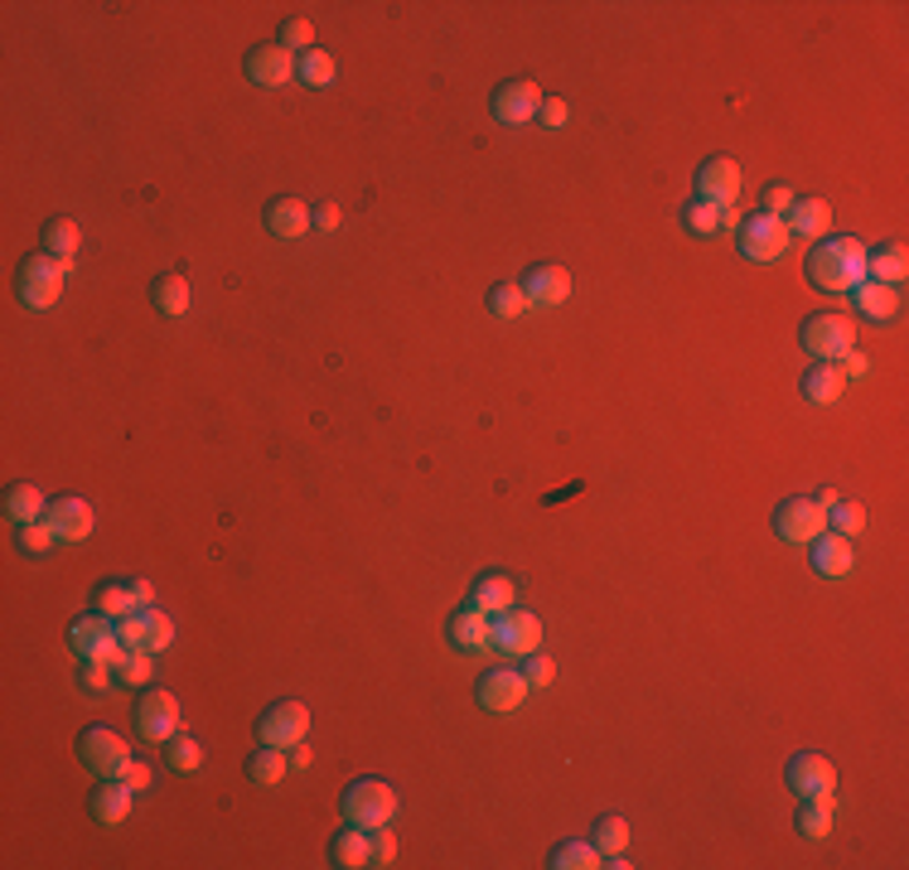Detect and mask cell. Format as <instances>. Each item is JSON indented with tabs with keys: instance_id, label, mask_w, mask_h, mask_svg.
<instances>
[{
	"instance_id": "2",
	"label": "cell",
	"mask_w": 909,
	"mask_h": 870,
	"mask_svg": "<svg viewBox=\"0 0 909 870\" xmlns=\"http://www.w3.org/2000/svg\"><path fill=\"white\" fill-rule=\"evenodd\" d=\"M69 276H73V262H59L53 252H30L16 272V296L24 310H49V305H59Z\"/></svg>"
},
{
	"instance_id": "23",
	"label": "cell",
	"mask_w": 909,
	"mask_h": 870,
	"mask_svg": "<svg viewBox=\"0 0 909 870\" xmlns=\"http://www.w3.org/2000/svg\"><path fill=\"white\" fill-rule=\"evenodd\" d=\"M131 788L122 779H102L98 788L88 794V812H92V822L98 827H122L131 818Z\"/></svg>"
},
{
	"instance_id": "48",
	"label": "cell",
	"mask_w": 909,
	"mask_h": 870,
	"mask_svg": "<svg viewBox=\"0 0 909 870\" xmlns=\"http://www.w3.org/2000/svg\"><path fill=\"white\" fill-rule=\"evenodd\" d=\"M523 673H528V682H532V687H552V682H556V663L547 658V653H532Z\"/></svg>"
},
{
	"instance_id": "50",
	"label": "cell",
	"mask_w": 909,
	"mask_h": 870,
	"mask_svg": "<svg viewBox=\"0 0 909 870\" xmlns=\"http://www.w3.org/2000/svg\"><path fill=\"white\" fill-rule=\"evenodd\" d=\"M392 861H397V837L387 827H378L372 832V866H392Z\"/></svg>"
},
{
	"instance_id": "16",
	"label": "cell",
	"mask_w": 909,
	"mask_h": 870,
	"mask_svg": "<svg viewBox=\"0 0 909 870\" xmlns=\"http://www.w3.org/2000/svg\"><path fill=\"white\" fill-rule=\"evenodd\" d=\"M518 286H523L528 305H542V310H556L561 300H571V272L566 266H556V262L528 266V276L518 280Z\"/></svg>"
},
{
	"instance_id": "34",
	"label": "cell",
	"mask_w": 909,
	"mask_h": 870,
	"mask_svg": "<svg viewBox=\"0 0 909 870\" xmlns=\"http://www.w3.org/2000/svg\"><path fill=\"white\" fill-rule=\"evenodd\" d=\"M334 73H339V63H334V53H329V49H305L300 59H296V78H300V88L325 92V88L334 83Z\"/></svg>"
},
{
	"instance_id": "45",
	"label": "cell",
	"mask_w": 909,
	"mask_h": 870,
	"mask_svg": "<svg viewBox=\"0 0 909 870\" xmlns=\"http://www.w3.org/2000/svg\"><path fill=\"white\" fill-rule=\"evenodd\" d=\"M682 223L692 227V233H702V237H712L716 227H721V208H712V204H702V198H692L687 208H682Z\"/></svg>"
},
{
	"instance_id": "7",
	"label": "cell",
	"mask_w": 909,
	"mask_h": 870,
	"mask_svg": "<svg viewBox=\"0 0 909 870\" xmlns=\"http://www.w3.org/2000/svg\"><path fill=\"white\" fill-rule=\"evenodd\" d=\"M542 648V620L532 610H503L493 614V638L489 653H503V658H532Z\"/></svg>"
},
{
	"instance_id": "11",
	"label": "cell",
	"mask_w": 909,
	"mask_h": 870,
	"mask_svg": "<svg viewBox=\"0 0 909 870\" xmlns=\"http://www.w3.org/2000/svg\"><path fill=\"white\" fill-rule=\"evenodd\" d=\"M528 692H532V682H528V673H518V667H489V673L474 682V702L484 706L489 716L518 712V706L528 702Z\"/></svg>"
},
{
	"instance_id": "29",
	"label": "cell",
	"mask_w": 909,
	"mask_h": 870,
	"mask_svg": "<svg viewBox=\"0 0 909 870\" xmlns=\"http://www.w3.org/2000/svg\"><path fill=\"white\" fill-rule=\"evenodd\" d=\"M841 392H847V378H841L837 364H813L804 372V397L813 407H833V401H841Z\"/></svg>"
},
{
	"instance_id": "22",
	"label": "cell",
	"mask_w": 909,
	"mask_h": 870,
	"mask_svg": "<svg viewBox=\"0 0 909 870\" xmlns=\"http://www.w3.org/2000/svg\"><path fill=\"white\" fill-rule=\"evenodd\" d=\"M788 237H804V243H823L827 227H833V204L827 198H794V208L784 213Z\"/></svg>"
},
{
	"instance_id": "39",
	"label": "cell",
	"mask_w": 909,
	"mask_h": 870,
	"mask_svg": "<svg viewBox=\"0 0 909 870\" xmlns=\"http://www.w3.org/2000/svg\"><path fill=\"white\" fill-rule=\"evenodd\" d=\"M489 315L493 319H518V315H523L528 310V296H523V286H518V280H503V286H493L489 290Z\"/></svg>"
},
{
	"instance_id": "44",
	"label": "cell",
	"mask_w": 909,
	"mask_h": 870,
	"mask_svg": "<svg viewBox=\"0 0 909 870\" xmlns=\"http://www.w3.org/2000/svg\"><path fill=\"white\" fill-rule=\"evenodd\" d=\"M280 49H290V53H305V49H315V24L310 20H300V16H290L286 24H280V39H276Z\"/></svg>"
},
{
	"instance_id": "49",
	"label": "cell",
	"mask_w": 909,
	"mask_h": 870,
	"mask_svg": "<svg viewBox=\"0 0 909 870\" xmlns=\"http://www.w3.org/2000/svg\"><path fill=\"white\" fill-rule=\"evenodd\" d=\"M538 126H542V131H561V126H566V102H561V98H542Z\"/></svg>"
},
{
	"instance_id": "25",
	"label": "cell",
	"mask_w": 909,
	"mask_h": 870,
	"mask_svg": "<svg viewBox=\"0 0 909 870\" xmlns=\"http://www.w3.org/2000/svg\"><path fill=\"white\" fill-rule=\"evenodd\" d=\"M329 866H339V870H364V866H372V832H364V827H344V832H334V841H329Z\"/></svg>"
},
{
	"instance_id": "28",
	"label": "cell",
	"mask_w": 909,
	"mask_h": 870,
	"mask_svg": "<svg viewBox=\"0 0 909 870\" xmlns=\"http://www.w3.org/2000/svg\"><path fill=\"white\" fill-rule=\"evenodd\" d=\"M286 769H290V759H286V749H276V745H257L243 765L247 784H257V788H276L286 779Z\"/></svg>"
},
{
	"instance_id": "3",
	"label": "cell",
	"mask_w": 909,
	"mask_h": 870,
	"mask_svg": "<svg viewBox=\"0 0 909 870\" xmlns=\"http://www.w3.org/2000/svg\"><path fill=\"white\" fill-rule=\"evenodd\" d=\"M339 808H344V822L349 827L378 832V827H387L397 818V794H392V784H382V779H354L344 788Z\"/></svg>"
},
{
	"instance_id": "4",
	"label": "cell",
	"mask_w": 909,
	"mask_h": 870,
	"mask_svg": "<svg viewBox=\"0 0 909 870\" xmlns=\"http://www.w3.org/2000/svg\"><path fill=\"white\" fill-rule=\"evenodd\" d=\"M69 648L78 663H112L122 658V638H116V620H106V614H78V620L69 624Z\"/></svg>"
},
{
	"instance_id": "38",
	"label": "cell",
	"mask_w": 909,
	"mask_h": 870,
	"mask_svg": "<svg viewBox=\"0 0 909 870\" xmlns=\"http://www.w3.org/2000/svg\"><path fill=\"white\" fill-rule=\"evenodd\" d=\"M170 644H175V620H170V614H160L155 605L141 610V648L165 653Z\"/></svg>"
},
{
	"instance_id": "10",
	"label": "cell",
	"mask_w": 909,
	"mask_h": 870,
	"mask_svg": "<svg viewBox=\"0 0 909 870\" xmlns=\"http://www.w3.org/2000/svg\"><path fill=\"white\" fill-rule=\"evenodd\" d=\"M305 735H310V706H305V702H272L257 716V745L296 749Z\"/></svg>"
},
{
	"instance_id": "15",
	"label": "cell",
	"mask_w": 909,
	"mask_h": 870,
	"mask_svg": "<svg viewBox=\"0 0 909 870\" xmlns=\"http://www.w3.org/2000/svg\"><path fill=\"white\" fill-rule=\"evenodd\" d=\"M741 165H735L731 155H712L706 165L697 170V198L712 208H735V198H741Z\"/></svg>"
},
{
	"instance_id": "24",
	"label": "cell",
	"mask_w": 909,
	"mask_h": 870,
	"mask_svg": "<svg viewBox=\"0 0 909 870\" xmlns=\"http://www.w3.org/2000/svg\"><path fill=\"white\" fill-rule=\"evenodd\" d=\"M513 600H518V581L503 571H484L470 585V605L479 614H503V610H513Z\"/></svg>"
},
{
	"instance_id": "26",
	"label": "cell",
	"mask_w": 909,
	"mask_h": 870,
	"mask_svg": "<svg viewBox=\"0 0 909 870\" xmlns=\"http://www.w3.org/2000/svg\"><path fill=\"white\" fill-rule=\"evenodd\" d=\"M851 305H857V315L876 319V325H886V319H895V310H900V290H895V286H880V280H861V286L851 290Z\"/></svg>"
},
{
	"instance_id": "18",
	"label": "cell",
	"mask_w": 909,
	"mask_h": 870,
	"mask_svg": "<svg viewBox=\"0 0 909 870\" xmlns=\"http://www.w3.org/2000/svg\"><path fill=\"white\" fill-rule=\"evenodd\" d=\"M243 69L257 88H286L290 78H296V53L280 49V44H257V49H247Z\"/></svg>"
},
{
	"instance_id": "37",
	"label": "cell",
	"mask_w": 909,
	"mask_h": 870,
	"mask_svg": "<svg viewBox=\"0 0 909 870\" xmlns=\"http://www.w3.org/2000/svg\"><path fill=\"white\" fill-rule=\"evenodd\" d=\"M92 610L106 614V620H126V614H136V600H131L126 581H102L92 591Z\"/></svg>"
},
{
	"instance_id": "43",
	"label": "cell",
	"mask_w": 909,
	"mask_h": 870,
	"mask_svg": "<svg viewBox=\"0 0 909 870\" xmlns=\"http://www.w3.org/2000/svg\"><path fill=\"white\" fill-rule=\"evenodd\" d=\"M53 542H59V532H53L44 518H39V522H24V528H20V552H24V556H44Z\"/></svg>"
},
{
	"instance_id": "12",
	"label": "cell",
	"mask_w": 909,
	"mask_h": 870,
	"mask_svg": "<svg viewBox=\"0 0 909 870\" xmlns=\"http://www.w3.org/2000/svg\"><path fill=\"white\" fill-rule=\"evenodd\" d=\"M547 92L532 83V78H508V83L493 88V122H503V126H528V122H538V106H542Z\"/></svg>"
},
{
	"instance_id": "31",
	"label": "cell",
	"mask_w": 909,
	"mask_h": 870,
	"mask_svg": "<svg viewBox=\"0 0 909 870\" xmlns=\"http://www.w3.org/2000/svg\"><path fill=\"white\" fill-rule=\"evenodd\" d=\"M39 243H44V252H53L59 262H73V257H78V247H83V227L59 213V218H49V223H44Z\"/></svg>"
},
{
	"instance_id": "41",
	"label": "cell",
	"mask_w": 909,
	"mask_h": 870,
	"mask_svg": "<svg viewBox=\"0 0 909 870\" xmlns=\"http://www.w3.org/2000/svg\"><path fill=\"white\" fill-rule=\"evenodd\" d=\"M591 841H595L600 856H624V851H630V827H624V818H614V812H610V818L595 822Z\"/></svg>"
},
{
	"instance_id": "42",
	"label": "cell",
	"mask_w": 909,
	"mask_h": 870,
	"mask_svg": "<svg viewBox=\"0 0 909 870\" xmlns=\"http://www.w3.org/2000/svg\"><path fill=\"white\" fill-rule=\"evenodd\" d=\"M827 522H833V532H841V538H857V532L866 528V508L857 499H841L833 513H827Z\"/></svg>"
},
{
	"instance_id": "30",
	"label": "cell",
	"mask_w": 909,
	"mask_h": 870,
	"mask_svg": "<svg viewBox=\"0 0 909 870\" xmlns=\"http://www.w3.org/2000/svg\"><path fill=\"white\" fill-rule=\"evenodd\" d=\"M190 300H194V290H190V280H184V272H165L151 286V305L160 315H170V319L190 310Z\"/></svg>"
},
{
	"instance_id": "21",
	"label": "cell",
	"mask_w": 909,
	"mask_h": 870,
	"mask_svg": "<svg viewBox=\"0 0 909 870\" xmlns=\"http://www.w3.org/2000/svg\"><path fill=\"white\" fill-rule=\"evenodd\" d=\"M446 638L460 653H489V638H493V614H479L474 605L455 610L450 624H446Z\"/></svg>"
},
{
	"instance_id": "56",
	"label": "cell",
	"mask_w": 909,
	"mask_h": 870,
	"mask_svg": "<svg viewBox=\"0 0 909 870\" xmlns=\"http://www.w3.org/2000/svg\"><path fill=\"white\" fill-rule=\"evenodd\" d=\"M290 765H296V769H305V765H310V749H305V740H300L296 749H290Z\"/></svg>"
},
{
	"instance_id": "46",
	"label": "cell",
	"mask_w": 909,
	"mask_h": 870,
	"mask_svg": "<svg viewBox=\"0 0 909 870\" xmlns=\"http://www.w3.org/2000/svg\"><path fill=\"white\" fill-rule=\"evenodd\" d=\"M112 682H116L112 663H83V667H78V687H83V692H106Z\"/></svg>"
},
{
	"instance_id": "35",
	"label": "cell",
	"mask_w": 909,
	"mask_h": 870,
	"mask_svg": "<svg viewBox=\"0 0 909 870\" xmlns=\"http://www.w3.org/2000/svg\"><path fill=\"white\" fill-rule=\"evenodd\" d=\"M833 802L837 798H804V802H798V818H794L798 837L823 841L827 832H833Z\"/></svg>"
},
{
	"instance_id": "5",
	"label": "cell",
	"mask_w": 909,
	"mask_h": 870,
	"mask_svg": "<svg viewBox=\"0 0 909 870\" xmlns=\"http://www.w3.org/2000/svg\"><path fill=\"white\" fill-rule=\"evenodd\" d=\"M798 339H804V348L818 358V364H837L847 348H857V325H851L847 315H837V310H818V315L804 319Z\"/></svg>"
},
{
	"instance_id": "17",
	"label": "cell",
	"mask_w": 909,
	"mask_h": 870,
	"mask_svg": "<svg viewBox=\"0 0 909 870\" xmlns=\"http://www.w3.org/2000/svg\"><path fill=\"white\" fill-rule=\"evenodd\" d=\"M310 227H315V208L305 204V198L280 194V198H272V204H266V233L280 237V243H300Z\"/></svg>"
},
{
	"instance_id": "1",
	"label": "cell",
	"mask_w": 909,
	"mask_h": 870,
	"mask_svg": "<svg viewBox=\"0 0 909 870\" xmlns=\"http://www.w3.org/2000/svg\"><path fill=\"white\" fill-rule=\"evenodd\" d=\"M866 252L861 237H823L808 252V280L823 296H851L866 280Z\"/></svg>"
},
{
	"instance_id": "40",
	"label": "cell",
	"mask_w": 909,
	"mask_h": 870,
	"mask_svg": "<svg viewBox=\"0 0 909 870\" xmlns=\"http://www.w3.org/2000/svg\"><path fill=\"white\" fill-rule=\"evenodd\" d=\"M165 765L175 774H194L204 765V745H198L194 735H175V740H165Z\"/></svg>"
},
{
	"instance_id": "47",
	"label": "cell",
	"mask_w": 909,
	"mask_h": 870,
	"mask_svg": "<svg viewBox=\"0 0 909 870\" xmlns=\"http://www.w3.org/2000/svg\"><path fill=\"white\" fill-rule=\"evenodd\" d=\"M794 190H788V184H765V208H759V213H774V218H784V213L788 208H794Z\"/></svg>"
},
{
	"instance_id": "8",
	"label": "cell",
	"mask_w": 909,
	"mask_h": 870,
	"mask_svg": "<svg viewBox=\"0 0 909 870\" xmlns=\"http://www.w3.org/2000/svg\"><path fill=\"white\" fill-rule=\"evenodd\" d=\"M788 227L784 218H774V213H750L741 227H735V247H741L745 262H779L788 252Z\"/></svg>"
},
{
	"instance_id": "33",
	"label": "cell",
	"mask_w": 909,
	"mask_h": 870,
	"mask_svg": "<svg viewBox=\"0 0 909 870\" xmlns=\"http://www.w3.org/2000/svg\"><path fill=\"white\" fill-rule=\"evenodd\" d=\"M547 866L552 870H600L605 856L595 851V841H556L552 856H547Z\"/></svg>"
},
{
	"instance_id": "53",
	"label": "cell",
	"mask_w": 909,
	"mask_h": 870,
	"mask_svg": "<svg viewBox=\"0 0 909 870\" xmlns=\"http://www.w3.org/2000/svg\"><path fill=\"white\" fill-rule=\"evenodd\" d=\"M339 223H344L339 204H319V208H315V227H319V233H334Z\"/></svg>"
},
{
	"instance_id": "6",
	"label": "cell",
	"mask_w": 909,
	"mask_h": 870,
	"mask_svg": "<svg viewBox=\"0 0 909 870\" xmlns=\"http://www.w3.org/2000/svg\"><path fill=\"white\" fill-rule=\"evenodd\" d=\"M131 726H136V735L145 745L175 740V735H180V702H175V692L145 687L141 702H136V712H131Z\"/></svg>"
},
{
	"instance_id": "19",
	"label": "cell",
	"mask_w": 909,
	"mask_h": 870,
	"mask_svg": "<svg viewBox=\"0 0 909 870\" xmlns=\"http://www.w3.org/2000/svg\"><path fill=\"white\" fill-rule=\"evenodd\" d=\"M44 522L53 532H59V542H88L92 528H98V518H92V503L78 499V493H63V499L49 503Z\"/></svg>"
},
{
	"instance_id": "54",
	"label": "cell",
	"mask_w": 909,
	"mask_h": 870,
	"mask_svg": "<svg viewBox=\"0 0 909 870\" xmlns=\"http://www.w3.org/2000/svg\"><path fill=\"white\" fill-rule=\"evenodd\" d=\"M126 591H131V600H136V610H151V605H155V585H151V581H126Z\"/></svg>"
},
{
	"instance_id": "14",
	"label": "cell",
	"mask_w": 909,
	"mask_h": 870,
	"mask_svg": "<svg viewBox=\"0 0 909 870\" xmlns=\"http://www.w3.org/2000/svg\"><path fill=\"white\" fill-rule=\"evenodd\" d=\"M788 788H794L798 798H837V765L827 755H813V749H804V755L788 759Z\"/></svg>"
},
{
	"instance_id": "13",
	"label": "cell",
	"mask_w": 909,
	"mask_h": 870,
	"mask_svg": "<svg viewBox=\"0 0 909 870\" xmlns=\"http://www.w3.org/2000/svg\"><path fill=\"white\" fill-rule=\"evenodd\" d=\"M818 532H827V513L813 499H784L774 508V538L788 546H808Z\"/></svg>"
},
{
	"instance_id": "52",
	"label": "cell",
	"mask_w": 909,
	"mask_h": 870,
	"mask_svg": "<svg viewBox=\"0 0 909 870\" xmlns=\"http://www.w3.org/2000/svg\"><path fill=\"white\" fill-rule=\"evenodd\" d=\"M116 779H122V784L131 788V794H145V788H151V769H145V765H136V759H131V765H126L122 774H116Z\"/></svg>"
},
{
	"instance_id": "9",
	"label": "cell",
	"mask_w": 909,
	"mask_h": 870,
	"mask_svg": "<svg viewBox=\"0 0 909 870\" xmlns=\"http://www.w3.org/2000/svg\"><path fill=\"white\" fill-rule=\"evenodd\" d=\"M78 759L98 774V779H116L131 765V745L112 726H88L78 735Z\"/></svg>"
},
{
	"instance_id": "36",
	"label": "cell",
	"mask_w": 909,
	"mask_h": 870,
	"mask_svg": "<svg viewBox=\"0 0 909 870\" xmlns=\"http://www.w3.org/2000/svg\"><path fill=\"white\" fill-rule=\"evenodd\" d=\"M155 677V653L151 648H126L116 658V687H151Z\"/></svg>"
},
{
	"instance_id": "51",
	"label": "cell",
	"mask_w": 909,
	"mask_h": 870,
	"mask_svg": "<svg viewBox=\"0 0 909 870\" xmlns=\"http://www.w3.org/2000/svg\"><path fill=\"white\" fill-rule=\"evenodd\" d=\"M837 368H841V378L851 382V378H866V372H871V358H866L861 348H847V354H841V364H837Z\"/></svg>"
},
{
	"instance_id": "32",
	"label": "cell",
	"mask_w": 909,
	"mask_h": 870,
	"mask_svg": "<svg viewBox=\"0 0 909 870\" xmlns=\"http://www.w3.org/2000/svg\"><path fill=\"white\" fill-rule=\"evenodd\" d=\"M49 513V503H44V493H39L34 484H10L6 489V518L16 522V528H24V522H39Z\"/></svg>"
},
{
	"instance_id": "20",
	"label": "cell",
	"mask_w": 909,
	"mask_h": 870,
	"mask_svg": "<svg viewBox=\"0 0 909 870\" xmlns=\"http://www.w3.org/2000/svg\"><path fill=\"white\" fill-rule=\"evenodd\" d=\"M813 552H808V561H813V571L818 575H827V581H841L851 566H857V552H851V538H841V532H818V538L808 542Z\"/></svg>"
},
{
	"instance_id": "55",
	"label": "cell",
	"mask_w": 909,
	"mask_h": 870,
	"mask_svg": "<svg viewBox=\"0 0 909 870\" xmlns=\"http://www.w3.org/2000/svg\"><path fill=\"white\" fill-rule=\"evenodd\" d=\"M813 503H818L823 513H833V508L841 503V493H837V489H823V493H818V499H813Z\"/></svg>"
},
{
	"instance_id": "27",
	"label": "cell",
	"mask_w": 909,
	"mask_h": 870,
	"mask_svg": "<svg viewBox=\"0 0 909 870\" xmlns=\"http://www.w3.org/2000/svg\"><path fill=\"white\" fill-rule=\"evenodd\" d=\"M909 276V252L900 243H886L876 252H866V280H880V286H895L900 290V280Z\"/></svg>"
}]
</instances>
